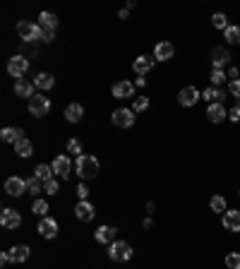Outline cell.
<instances>
[{"label":"cell","mask_w":240,"mask_h":269,"mask_svg":"<svg viewBox=\"0 0 240 269\" xmlns=\"http://www.w3.org/2000/svg\"><path fill=\"white\" fill-rule=\"evenodd\" d=\"M22 127H2V132H0V137H2V142H19L22 140Z\"/></svg>","instance_id":"cell-23"},{"label":"cell","mask_w":240,"mask_h":269,"mask_svg":"<svg viewBox=\"0 0 240 269\" xmlns=\"http://www.w3.org/2000/svg\"><path fill=\"white\" fill-rule=\"evenodd\" d=\"M86 195H89V188H86L84 183H80V185H77V197H80V202L86 199Z\"/></svg>","instance_id":"cell-42"},{"label":"cell","mask_w":240,"mask_h":269,"mask_svg":"<svg viewBox=\"0 0 240 269\" xmlns=\"http://www.w3.org/2000/svg\"><path fill=\"white\" fill-rule=\"evenodd\" d=\"M53 173H58L60 178H70V173H72V163H70V159H68L65 154H60V156L53 159Z\"/></svg>","instance_id":"cell-8"},{"label":"cell","mask_w":240,"mask_h":269,"mask_svg":"<svg viewBox=\"0 0 240 269\" xmlns=\"http://www.w3.org/2000/svg\"><path fill=\"white\" fill-rule=\"evenodd\" d=\"M39 233L43 235V238H55V235H58V221L43 216V219L39 221Z\"/></svg>","instance_id":"cell-14"},{"label":"cell","mask_w":240,"mask_h":269,"mask_svg":"<svg viewBox=\"0 0 240 269\" xmlns=\"http://www.w3.org/2000/svg\"><path fill=\"white\" fill-rule=\"evenodd\" d=\"M94 207H91V202H86V199H82L77 202V207H75V216L80 219V221H91L94 219Z\"/></svg>","instance_id":"cell-15"},{"label":"cell","mask_w":240,"mask_h":269,"mask_svg":"<svg viewBox=\"0 0 240 269\" xmlns=\"http://www.w3.org/2000/svg\"><path fill=\"white\" fill-rule=\"evenodd\" d=\"M15 94H17V96H24V99H32V96H34V84L27 82V79H17V82H15Z\"/></svg>","instance_id":"cell-22"},{"label":"cell","mask_w":240,"mask_h":269,"mask_svg":"<svg viewBox=\"0 0 240 269\" xmlns=\"http://www.w3.org/2000/svg\"><path fill=\"white\" fill-rule=\"evenodd\" d=\"M7 255H10V262L22 265V262L29 260V248H27V245H15L12 250H7Z\"/></svg>","instance_id":"cell-19"},{"label":"cell","mask_w":240,"mask_h":269,"mask_svg":"<svg viewBox=\"0 0 240 269\" xmlns=\"http://www.w3.org/2000/svg\"><path fill=\"white\" fill-rule=\"evenodd\" d=\"M228 77H233V79H238V70H236V68H231V70H228Z\"/></svg>","instance_id":"cell-44"},{"label":"cell","mask_w":240,"mask_h":269,"mask_svg":"<svg viewBox=\"0 0 240 269\" xmlns=\"http://www.w3.org/2000/svg\"><path fill=\"white\" fill-rule=\"evenodd\" d=\"M113 125H118V127H132L135 125V113L130 108H118L113 113Z\"/></svg>","instance_id":"cell-13"},{"label":"cell","mask_w":240,"mask_h":269,"mask_svg":"<svg viewBox=\"0 0 240 269\" xmlns=\"http://www.w3.org/2000/svg\"><path fill=\"white\" fill-rule=\"evenodd\" d=\"M53 38H55V29H43V27H41V38H39V41H43V43H51Z\"/></svg>","instance_id":"cell-38"},{"label":"cell","mask_w":240,"mask_h":269,"mask_svg":"<svg viewBox=\"0 0 240 269\" xmlns=\"http://www.w3.org/2000/svg\"><path fill=\"white\" fill-rule=\"evenodd\" d=\"M223 96H226V91H223L221 87H209V89H204V91H202V99H204L209 106H211V104H219Z\"/></svg>","instance_id":"cell-18"},{"label":"cell","mask_w":240,"mask_h":269,"mask_svg":"<svg viewBox=\"0 0 240 269\" xmlns=\"http://www.w3.org/2000/svg\"><path fill=\"white\" fill-rule=\"evenodd\" d=\"M173 55H175L173 43H168V41H161V43H156V48H154V58H156V60H171Z\"/></svg>","instance_id":"cell-16"},{"label":"cell","mask_w":240,"mask_h":269,"mask_svg":"<svg viewBox=\"0 0 240 269\" xmlns=\"http://www.w3.org/2000/svg\"><path fill=\"white\" fill-rule=\"evenodd\" d=\"M228 91H231L233 96H238V99H240V79H231V84H228Z\"/></svg>","instance_id":"cell-40"},{"label":"cell","mask_w":240,"mask_h":269,"mask_svg":"<svg viewBox=\"0 0 240 269\" xmlns=\"http://www.w3.org/2000/svg\"><path fill=\"white\" fill-rule=\"evenodd\" d=\"M226 267L240 269V252H228V255H226Z\"/></svg>","instance_id":"cell-33"},{"label":"cell","mask_w":240,"mask_h":269,"mask_svg":"<svg viewBox=\"0 0 240 269\" xmlns=\"http://www.w3.org/2000/svg\"><path fill=\"white\" fill-rule=\"evenodd\" d=\"M0 224L5 229H19L22 226V214L17 209H2L0 212Z\"/></svg>","instance_id":"cell-7"},{"label":"cell","mask_w":240,"mask_h":269,"mask_svg":"<svg viewBox=\"0 0 240 269\" xmlns=\"http://www.w3.org/2000/svg\"><path fill=\"white\" fill-rule=\"evenodd\" d=\"M5 192L12 195V197L24 195V192H27V180H22V178H17V176L7 178V180H5Z\"/></svg>","instance_id":"cell-9"},{"label":"cell","mask_w":240,"mask_h":269,"mask_svg":"<svg viewBox=\"0 0 240 269\" xmlns=\"http://www.w3.org/2000/svg\"><path fill=\"white\" fill-rule=\"evenodd\" d=\"M135 94V84L132 82H116L113 84V96L116 99H130Z\"/></svg>","instance_id":"cell-17"},{"label":"cell","mask_w":240,"mask_h":269,"mask_svg":"<svg viewBox=\"0 0 240 269\" xmlns=\"http://www.w3.org/2000/svg\"><path fill=\"white\" fill-rule=\"evenodd\" d=\"M226 115H228V111H226L221 104H211V106H206V118H209L211 123H221V120H226Z\"/></svg>","instance_id":"cell-20"},{"label":"cell","mask_w":240,"mask_h":269,"mask_svg":"<svg viewBox=\"0 0 240 269\" xmlns=\"http://www.w3.org/2000/svg\"><path fill=\"white\" fill-rule=\"evenodd\" d=\"M149 108V99L147 96H137L135 99V111H147Z\"/></svg>","instance_id":"cell-37"},{"label":"cell","mask_w":240,"mask_h":269,"mask_svg":"<svg viewBox=\"0 0 240 269\" xmlns=\"http://www.w3.org/2000/svg\"><path fill=\"white\" fill-rule=\"evenodd\" d=\"M209 79H211L214 87H221V84L226 82V72H223V70H211V77H209Z\"/></svg>","instance_id":"cell-34"},{"label":"cell","mask_w":240,"mask_h":269,"mask_svg":"<svg viewBox=\"0 0 240 269\" xmlns=\"http://www.w3.org/2000/svg\"><path fill=\"white\" fill-rule=\"evenodd\" d=\"M77 176H80L82 180H89V178H96V173H99V161L94 159V156H89V154H82L80 159H77Z\"/></svg>","instance_id":"cell-1"},{"label":"cell","mask_w":240,"mask_h":269,"mask_svg":"<svg viewBox=\"0 0 240 269\" xmlns=\"http://www.w3.org/2000/svg\"><path fill=\"white\" fill-rule=\"evenodd\" d=\"M34 84L39 87V89H53V84H55V77L53 75H48V72H41V75L34 77Z\"/></svg>","instance_id":"cell-25"},{"label":"cell","mask_w":240,"mask_h":269,"mask_svg":"<svg viewBox=\"0 0 240 269\" xmlns=\"http://www.w3.org/2000/svg\"><path fill=\"white\" fill-rule=\"evenodd\" d=\"M34 178L41 180V183L51 180V178H53V166H48V163H39V166H36V171H34Z\"/></svg>","instance_id":"cell-24"},{"label":"cell","mask_w":240,"mask_h":269,"mask_svg":"<svg viewBox=\"0 0 240 269\" xmlns=\"http://www.w3.org/2000/svg\"><path fill=\"white\" fill-rule=\"evenodd\" d=\"M236 106H238V108H240V99H238V104H236Z\"/></svg>","instance_id":"cell-46"},{"label":"cell","mask_w":240,"mask_h":269,"mask_svg":"<svg viewBox=\"0 0 240 269\" xmlns=\"http://www.w3.org/2000/svg\"><path fill=\"white\" fill-rule=\"evenodd\" d=\"M211 24H214L216 29H223V32H226V29L231 27V24H228V17H226L223 12H216V15L211 17Z\"/></svg>","instance_id":"cell-30"},{"label":"cell","mask_w":240,"mask_h":269,"mask_svg":"<svg viewBox=\"0 0 240 269\" xmlns=\"http://www.w3.org/2000/svg\"><path fill=\"white\" fill-rule=\"evenodd\" d=\"M39 27H43V29H55V27H58V17H55L53 12H41Z\"/></svg>","instance_id":"cell-27"},{"label":"cell","mask_w":240,"mask_h":269,"mask_svg":"<svg viewBox=\"0 0 240 269\" xmlns=\"http://www.w3.org/2000/svg\"><path fill=\"white\" fill-rule=\"evenodd\" d=\"M15 152L19 154L22 159H27V156H32V152H34V144H32V142H29L27 137H22V140H19V142L15 144Z\"/></svg>","instance_id":"cell-28"},{"label":"cell","mask_w":240,"mask_h":269,"mask_svg":"<svg viewBox=\"0 0 240 269\" xmlns=\"http://www.w3.org/2000/svg\"><path fill=\"white\" fill-rule=\"evenodd\" d=\"M17 34L19 38H24V41H34V38H41V27L36 22H19L17 24Z\"/></svg>","instance_id":"cell-5"},{"label":"cell","mask_w":240,"mask_h":269,"mask_svg":"<svg viewBox=\"0 0 240 269\" xmlns=\"http://www.w3.org/2000/svg\"><path fill=\"white\" fill-rule=\"evenodd\" d=\"M200 99H202V94L195 89V87H183V89L178 91V104L185 106V108H192Z\"/></svg>","instance_id":"cell-4"},{"label":"cell","mask_w":240,"mask_h":269,"mask_svg":"<svg viewBox=\"0 0 240 269\" xmlns=\"http://www.w3.org/2000/svg\"><path fill=\"white\" fill-rule=\"evenodd\" d=\"M108 257H111L113 262H127V260L132 257V248H130V243H125V240L111 243V245H108Z\"/></svg>","instance_id":"cell-2"},{"label":"cell","mask_w":240,"mask_h":269,"mask_svg":"<svg viewBox=\"0 0 240 269\" xmlns=\"http://www.w3.org/2000/svg\"><path fill=\"white\" fill-rule=\"evenodd\" d=\"M221 224H223V229L231 231V233H240V212L228 209V212L221 216Z\"/></svg>","instance_id":"cell-10"},{"label":"cell","mask_w":240,"mask_h":269,"mask_svg":"<svg viewBox=\"0 0 240 269\" xmlns=\"http://www.w3.org/2000/svg\"><path fill=\"white\" fill-rule=\"evenodd\" d=\"M0 262H2V265H5V262H10V255H7V252H2V255H0Z\"/></svg>","instance_id":"cell-45"},{"label":"cell","mask_w":240,"mask_h":269,"mask_svg":"<svg viewBox=\"0 0 240 269\" xmlns=\"http://www.w3.org/2000/svg\"><path fill=\"white\" fill-rule=\"evenodd\" d=\"M116 233L118 231L113 229V226H101V229H96V240L111 245V243H116Z\"/></svg>","instance_id":"cell-21"},{"label":"cell","mask_w":240,"mask_h":269,"mask_svg":"<svg viewBox=\"0 0 240 269\" xmlns=\"http://www.w3.org/2000/svg\"><path fill=\"white\" fill-rule=\"evenodd\" d=\"M27 190L32 192V195H39V192H41V180H36V178H29V180H27Z\"/></svg>","instance_id":"cell-36"},{"label":"cell","mask_w":240,"mask_h":269,"mask_svg":"<svg viewBox=\"0 0 240 269\" xmlns=\"http://www.w3.org/2000/svg\"><path fill=\"white\" fill-rule=\"evenodd\" d=\"M32 212H34L36 216H46V212H48V202H46V199H34Z\"/></svg>","instance_id":"cell-32"},{"label":"cell","mask_w":240,"mask_h":269,"mask_svg":"<svg viewBox=\"0 0 240 269\" xmlns=\"http://www.w3.org/2000/svg\"><path fill=\"white\" fill-rule=\"evenodd\" d=\"M43 190L48 192V195H55V192H58V180H55V178L46 180V183H43Z\"/></svg>","instance_id":"cell-39"},{"label":"cell","mask_w":240,"mask_h":269,"mask_svg":"<svg viewBox=\"0 0 240 269\" xmlns=\"http://www.w3.org/2000/svg\"><path fill=\"white\" fill-rule=\"evenodd\" d=\"M82 115H84V108H82L80 104H70V106L65 108V118H68L70 123H80Z\"/></svg>","instance_id":"cell-26"},{"label":"cell","mask_w":240,"mask_h":269,"mask_svg":"<svg viewBox=\"0 0 240 269\" xmlns=\"http://www.w3.org/2000/svg\"><path fill=\"white\" fill-rule=\"evenodd\" d=\"M144 84H147V79H144L142 75H139L137 79H135V87H144Z\"/></svg>","instance_id":"cell-43"},{"label":"cell","mask_w":240,"mask_h":269,"mask_svg":"<svg viewBox=\"0 0 240 269\" xmlns=\"http://www.w3.org/2000/svg\"><path fill=\"white\" fill-rule=\"evenodd\" d=\"M48 111H51V101H48L46 96L34 94V96L29 99V113L34 115V118H43V115H48Z\"/></svg>","instance_id":"cell-3"},{"label":"cell","mask_w":240,"mask_h":269,"mask_svg":"<svg viewBox=\"0 0 240 269\" xmlns=\"http://www.w3.org/2000/svg\"><path fill=\"white\" fill-rule=\"evenodd\" d=\"M29 70V60L27 58H22V55H15V58H10V63H7V72L12 77H17V79H22V75Z\"/></svg>","instance_id":"cell-6"},{"label":"cell","mask_w":240,"mask_h":269,"mask_svg":"<svg viewBox=\"0 0 240 269\" xmlns=\"http://www.w3.org/2000/svg\"><path fill=\"white\" fill-rule=\"evenodd\" d=\"M68 152L80 159V156H82V142H80V140H70V142H68Z\"/></svg>","instance_id":"cell-35"},{"label":"cell","mask_w":240,"mask_h":269,"mask_svg":"<svg viewBox=\"0 0 240 269\" xmlns=\"http://www.w3.org/2000/svg\"><path fill=\"white\" fill-rule=\"evenodd\" d=\"M228 63H231V53L223 46H219V48L211 51V65H214V70H223V65H228Z\"/></svg>","instance_id":"cell-11"},{"label":"cell","mask_w":240,"mask_h":269,"mask_svg":"<svg viewBox=\"0 0 240 269\" xmlns=\"http://www.w3.org/2000/svg\"><path fill=\"white\" fill-rule=\"evenodd\" d=\"M223 36H226V41H228V43H240V27L231 24V27L223 32Z\"/></svg>","instance_id":"cell-31"},{"label":"cell","mask_w":240,"mask_h":269,"mask_svg":"<svg viewBox=\"0 0 240 269\" xmlns=\"http://www.w3.org/2000/svg\"><path fill=\"white\" fill-rule=\"evenodd\" d=\"M209 207H211V212H219L221 216L228 212V209H226V199H223L221 195H214V197H211V202H209Z\"/></svg>","instance_id":"cell-29"},{"label":"cell","mask_w":240,"mask_h":269,"mask_svg":"<svg viewBox=\"0 0 240 269\" xmlns=\"http://www.w3.org/2000/svg\"><path fill=\"white\" fill-rule=\"evenodd\" d=\"M154 63H156V58H154V55H139V58H135L132 70H135L137 75H147V72L154 68Z\"/></svg>","instance_id":"cell-12"},{"label":"cell","mask_w":240,"mask_h":269,"mask_svg":"<svg viewBox=\"0 0 240 269\" xmlns=\"http://www.w3.org/2000/svg\"><path fill=\"white\" fill-rule=\"evenodd\" d=\"M228 120H233V123H238V120H240V108H238V106L228 108Z\"/></svg>","instance_id":"cell-41"}]
</instances>
